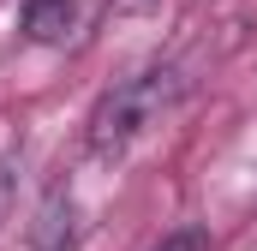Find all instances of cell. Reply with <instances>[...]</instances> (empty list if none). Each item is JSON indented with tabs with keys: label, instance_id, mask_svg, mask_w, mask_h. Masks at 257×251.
Instances as JSON below:
<instances>
[{
	"label": "cell",
	"instance_id": "obj_1",
	"mask_svg": "<svg viewBox=\"0 0 257 251\" xmlns=\"http://www.w3.org/2000/svg\"><path fill=\"white\" fill-rule=\"evenodd\" d=\"M180 90H186V72L174 60L120 78V84L90 108V156H120L132 138H144L150 126L180 102Z\"/></svg>",
	"mask_w": 257,
	"mask_h": 251
},
{
	"label": "cell",
	"instance_id": "obj_2",
	"mask_svg": "<svg viewBox=\"0 0 257 251\" xmlns=\"http://www.w3.org/2000/svg\"><path fill=\"white\" fill-rule=\"evenodd\" d=\"M72 239H78V203L72 191H54L36 221V251H72Z\"/></svg>",
	"mask_w": 257,
	"mask_h": 251
},
{
	"label": "cell",
	"instance_id": "obj_3",
	"mask_svg": "<svg viewBox=\"0 0 257 251\" xmlns=\"http://www.w3.org/2000/svg\"><path fill=\"white\" fill-rule=\"evenodd\" d=\"M72 30V0H24V36L30 42H60Z\"/></svg>",
	"mask_w": 257,
	"mask_h": 251
},
{
	"label": "cell",
	"instance_id": "obj_4",
	"mask_svg": "<svg viewBox=\"0 0 257 251\" xmlns=\"http://www.w3.org/2000/svg\"><path fill=\"white\" fill-rule=\"evenodd\" d=\"M150 251H209V233L203 227H174L162 245H150Z\"/></svg>",
	"mask_w": 257,
	"mask_h": 251
},
{
	"label": "cell",
	"instance_id": "obj_5",
	"mask_svg": "<svg viewBox=\"0 0 257 251\" xmlns=\"http://www.w3.org/2000/svg\"><path fill=\"white\" fill-rule=\"evenodd\" d=\"M6 203H12V156H0V215H6Z\"/></svg>",
	"mask_w": 257,
	"mask_h": 251
}]
</instances>
